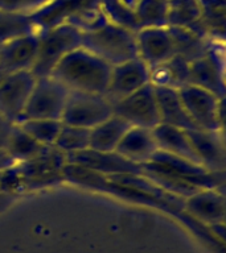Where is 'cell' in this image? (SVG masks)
I'll return each mask as SVG.
<instances>
[{"mask_svg":"<svg viewBox=\"0 0 226 253\" xmlns=\"http://www.w3.org/2000/svg\"><path fill=\"white\" fill-rule=\"evenodd\" d=\"M111 65L85 47L67 53L52 71V77L69 91L106 95Z\"/></svg>","mask_w":226,"mask_h":253,"instance_id":"6da1fadb","label":"cell"},{"mask_svg":"<svg viewBox=\"0 0 226 253\" xmlns=\"http://www.w3.org/2000/svg\"><path fill=\"white\" fill-rule=\"evenodd\" d=\"M66 162V154L55 145L43 146L35 156L17 162L12 169L0 174V185L37 189L58 183L63 179L62 171Z\"/></svg>","mask_w":226,"mask_h":253,"instance_id":"7a4b0ae2","label":"cell"},{"mask_svg":"<svg viewBox=\"0 0 226 253\" xmlns=\"http://www.w3.org/2000/svg\"><path fill=\"white\" fill-rule=\"evenodd\" d=\"M82 47L115 66L138 58L136 32L105 19L82 32Z\"/></svg>","mask_w":226,"mask_h":253,"instance_id":"3957f363","label":"cell"},{"mask_svg":"<svg viewBox=\"0 0 226 253\" xmlns=\"http://www.w3.org/2000/svg\"><path fill=\"white\" fill-rule=\"evenodd\" d=\"M81 46L82 32L70 21H62L39 32V50L31 69L32 74L36 78L49 77L67 53Z\"/></svg>","mask_w":226,"mask_h":253,"instance_id":"277c9868","label":"cell"},{"mask_svg":"<svg viewBox=\"0 0 226 253\" xmlns=\"http://www.w3.org/2000/svg\"><path fill=\"white\" fill-rule=\"evenodd\" d=\"M177 91L186 114L197 129L210 132L222 130L224 99L196 84H186Z\"/></svg>","mask_w":226,"mask_h":253,"instance_id":"5b68a950","label":"cell"},{"mask_svg":"<svg viewBox=\"0 0 226 253\" xmlns=\"http://www.w3.org/2000/svg\"><path fill=\"white\" fill-rule=\"evenodd\" d=\"M114 115V104L105 94L70 91L61 122L91 129Z\"/></svg>","mask_w":226,"mask_h":253,"instance_id":"8992f818","label":"cell"},{"mask_svg":"<svg viewBox=\"0 0 226 253\" xmlns=\"http://www.w3.org/2000/svg\"><path fill=\"white\" fill-rule=\"evenodd\" d=\"M70 91L52 75L36 79L27 106L24 108L23 120L28 119H52L61 120ZM21 120V122H23Z\"/></svg>","mask_w":226,"mask_h":253,"instance_id":"52a82bcc","label":"cell"},{"mask_svg":"<svg viewBox=\"0 0 226 253\" xmlns=\"http://www.w3.org/2000/svg\"><path fill=\"white\" fill-rule=\"evenodd\" d=\"M114 114L126 120L131 126L154 129L162 123L155 87L148 83L134 94L114 103Z\"/></svg>","mask_w":226,"mask_h":253,"instance_id":"ba28073f","label":"cell"},{"mask_svg":"<svg viewBox=\"0 0 226 253\" xmlns=\"http://www.w3.org/2000/svg\"><path fill=\"white\" fill-rule=\"evenodd\" d=\"M31 70L17 71L5 77L0 84V116L13 126L23 120L24 108L36 83Z\"/></svg>","mask_w":226,"mask_h":253,"instance_id":"9c48e42d","label":"cell"},{"mask_svg":"<svg viewBox=\"0 0 226 253\" xmlns=\"http://www.w3.org/2000/svg\"><path fill=\"white\" fill-rule=\"evenodd\" d=\"M150 83V67L142 59L134 58L111 67L106 96L114 104L120 99Z\"/></svg>","mask_w":226,"mask_h":253,"instance_id":"30bf717a","label":"cell"},{"mask_svg":"<svg viewBox=\"0 0 226 253\" xmlns=\"http://www.w3.org/2000/svg\"><path fill=\"white\" fill-rule=\"evenodd\" d=\"M66 161L93 169L107 177L123 174H143L142 165L128 161L116 152H101L87 148L81 152L66 154Z\"/></svg>","mask_w":226,"mask_h":253,"instance_id":"8fae6325","label":"cell"},{"mask_svg":"<svg viewBox=\"0 0 226 253\" xmlns=\"http://www.w3.org/2000/svg\"><path fill=\"white\" fill-rule=\"evenodd\" d=\"M138 57L147 66H158L176 55L174 43L168 27L142 28L136 31Z\"/></svg>","mask_w":226,"mask_h":253,"instance_id":"7c38bea8","label":"cell"},{"mask_svg":"<svg viewBox=\"0 0 226 253\" xmlns=\"http://www.w3.org/2000/svg\"><path fill=\"white\" fill-rule=\"evenodd\" d=\"M39 50V32L19 36L0 45V69L7 74L31 70Z\"/></svg>","mask_w":226,"mask_h":253,"instance_id":"4fadbf2b","label":"cell"},{"mask_svg":"<svg viewBox=\"0 0 226 253\" xmlns=\"http://www.w3.org/2000/svg\"><path fill=\"white\" fill-rule=\"evenodd\" d=\"M190 84H196L225 99V77L222 57L214 47L209 46L205 55L190 62Z\"/></svg>","mask_w":226,"mask_h":253,"instance_id":"5bb4252c","label":"cell"},{"mask_svg":"<svg viewBox=\"0 0 226 253\" xmlns=\"http://www.w3.org/2000/svg\"><path fill=\"white\" fill-rule=\"evenodd\" d=\"M192 145L197 153L202 166L210 171H225V144L222 130L190 129L186 130Z\"/></svg>","mask_w":226,"mask_h":253,"instance_id":"9a60e30c","label":"cell"},{"mask_svg":"<svg viewBox=\"0 0 226 253\" xmlns=\"http://www.w3.org/2000/svg\"><path fill=\"white\" fill-rule=\"evenodd\" d=\"M159 150L152 129L131 126L123 136L115 152L128 161L144 165L151 161L154 154Z\"/></svg>","mask_w":226,"mask_h":253,"instance_id":"2e32d148","label":"cell"},{"mask_svg":"<svg viewBox=\"0 0 226 253\" xmlns=\"http://www.w3.org/2000/svg\"><path fill=\"white\" fill-rule=\"evenodd\" d=\"M152 133L156 140L159 150L202 165L189 137H188L186 130L176 128V126H167V124H159L152 129Z\"/></svg>","mask_w":226,"mask_h":253,"instance_id":"e0dca14e","label":"cell"},{"mask_svg":"<svg viewBox=\"0 0 226 253\" xmlns=\"http://www.w3.org/2000/svg\"><path fill=\"white\" fill-rule=\"evenodd\" d=\"M155 95L162 122L160 124L176 126L184 130L197 129L186 114L177 90L168 87H155Z\"/></svg>","mask_w":226,"mask_h":253,"instance_id":"ac0fdd59","label":"cell"},{"mask_svg":"<svg viewBox=\"0 0 226 253\" xmlns=\"http://www.w3.org/2000/svg\"><path fill=\"white\" fill-rule=\"evenodd\" d=\"M150 83L155 87L180 90L190 84V63L180 55H173L166 62L150 69Z\"/></svg>","mask_w":226,"mask_h":253,"instance_id":"d6986e66","label":"cell"},{"mask_svg":"<svg viewBox=\"0 0 226 253\" xmlns=\"http://www.w3.org/2000/svg\"><path fill=\"white\" fill-rule=\"evenodd\" d=\"M130 128L131 126L126 120L114 114L105 122L91 128L89 148L101 152H114Z\"/></svg>","mask_w":226,"mask_h":253,"instance_id":"ffe728a7","label":"cell"},{"mask_svg":"<svg viewBox=\"0 0 226 253\" xmlns=\"http://www.w3.org/2000/svg\"><path fill=\"white\" fill-rule=\"evenodd\" d=\"M170 28L172 40H173L176 54L186 59L189 63L201 58L202 55H205L210 46L205 39V33L192 29V28Z\"/></svg>","mask_w":226,"mask_h":253,"instance_id":"44dd1931","label":"cell"},{"mask_svg":"<svg viewBox=\"0 0 226 253\" xmlns=\"http://www.w3.org/2000/svg\"><path fill=\"white\" fill-rule=\"evenodd\" d=\"M200 0H167V27L196 28L202 17Z\"/></svg>","mask_w":226,"mask_h":253,"instance_id":"7402d4cb","label":"cell"},{"mask_svg":"<svg viewBox=\"0 0 226 253\" xmlns=\"http://www.w3.org/2000/svg\"><path fill=\"white\" fill-rule=\"evenodd\" d=\"M136 29L167 27V0H138L134 7Z\"/></svg>","mask_w":226,"mask_h":253,"instance_id":"603a6c76","label":"cell"},{"mask_svg":"<svg viewBox=\"0 0 226 253\" xmlns=\"http://www.w3.org/2000/svg\"><path fill=\"white\" fill-rule=\"evenodd\" d=\"M37 25L33 15H21L0 11V45L9 40L36 32Z\"/></svg>","mask_w":226,"mask_h":253,"instance_id":"cb8c5ba5","label":"cell"},{"mask_svg":"<svg viewBox=\"0 0 226 253\" xmlns=\"http://www.w3.org/2000/svg\"><path fill=\"white\" fill-rule=\"evenodd\" d=\"M62 174L63 179L74 185L89 187V189L109 190V186H110V179L107 175L85 168V166L71 164V162H66V165L63 166Z\"/></svg>","mask_w":226,"mask_h":253,"instance_id":"d4e9b609","label":"cell"},{"mask_svg":"<svg viewBox=\"0 0 226 253\" xmlns=\"http://www.w3.org/2000/svg\"><path fill=\"white\" fill-rule=\"evenodd\" d=\"M16 126H19L28 136H31L39 144L47 146L55 145L62 122L52 119H28Z\"/></svg>","mask_w":226,"mask_h":253,"instance_id":"484cf974","label":"cell"},{"mask_svg":"<svg viewBox=\"0 0 226 253\" xmlns=\"http://www.w3.org/2000/svg\"><path fill=\"white\" fill-rule=\"evenodd\" d=\"M55 146L65 154L87 149L90 146V129L62 123Z\"/></svg>","mask_w":226,"mask_h":253,"instance_id":"4316f807","label":"cell"},{"mask_svg":"<svg viewBox=\"0 0 226 253\" xmlns=\"http://www.w3.org/2000/svg\"><path fill=\"white\" fill-rule=\"evenodd\" d=\"M188 206L202 216L218 217L224 212V198L216 189H201L192 194Z\"/></svg>","mask_w":226,"mask_h":253,"instance_id":"83f0119b","label":"cell"},{"mask_svg":"<svg viewBox=\"0 0 226 253\" xmlns=\"http://www.w3.org/2000/svg\"><path fill=\"white\" fill-rule=\"evenodd\" d=\"M43 146L45 145H41L31 136H28L19 126H13L5 149L11 153V156L16 161L21 162L35 156Z\"/></svg>","mask_w":226,"mask_h":253,"instance_id":"f1b7e54d","label":"cell"},{"mask_svg":"<svg viewBox=\"0 0 226 253\" xmlns=\"http://www.w3.org/2000/svg\"><path fill=\"white\" fill-rule=\"evenodd\" d=\"M56 0H0V11L36 15V12L55 3Z\"/></svg>","mask_w":226,"mask_h":253,"instance_id":"f546056e","label":"cell"},{"mask_svg":"<svg viewBox=\"0 0 226 253\" xmlns=\"http://www.w3.org/2000/svg\"><path fill=\"white\" fill-rule=\"evenodd\" d=\"M16 165H17V161L12 157L11 153L5 148H0V174L12 169Z\"/></svg>","mask_w":226,"mask_h":253,"instance_id":"4dcf8cb0","label":"cell"},{"mask_svg":"<svg viewBox=\"0 0 226 253\" xmlns=\"http://www.w3.org/2000/svg\"><path fill=\"white\" fill-rule=\"evenodd\" d=\"M12 128H13V124L8 123L7 120H4L0 116V148H5L9 134L12 132Z\"/></svg>","mask_w":226,"mask_h":253,"instance_id":"1f68e13d","label":"cell"},{"mask_svg":"<svg viewBox=\"0 0 226 253\" xmlns=\"http://www.w3.org/2000/svg\"><path fill=\"white\" fill-rule=\"evenodd\" d=\"M7 73H5V71L4 70H1V69H0V84H1V82H3L4 79H5V77H7Z\"/></svg>","mask_w":226,"mask_h":253,"instance_id":"d6a6232c","label":"cell"}]
</instances>
